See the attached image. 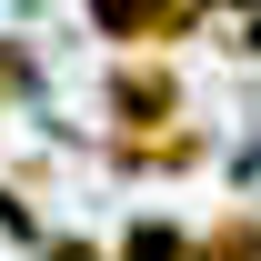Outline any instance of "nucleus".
Masks as SVG:
<instances>
[{"label": "nucleus", "instance_id": "f257e3e1", "mask_svg": "<svg viewBox=\"0 0 261 261\" xmlns=\"http://www.w3.org/2000/svg\"><path fill=\"white\" fill-rule=\"evenodd\" d=\"M100 111H111V141H141V130H171L181 121V70H171V50H141V61H111V91H100Z\"/></svg>", "mask_w": 261, "mask_h": 261}, {"label": "nucleus", "instance_id": "f03ea898", "mask_svg": "<svg viewBox=\"0 0 261 261\" xmlns=\"http://www.w3.org/2000/svg\"><path fill=\"white\" fill-rule=\"evenodd\" d=\"M81 10H91V31L121 40V50H181L211 0H81Z\"/></svg>", "mask_w": 261, "mask_h": 261}, {"label": "nucleus", "instance_id": "7ed1b4c3", "mask_svg": "<svg viewBox=\"0 0 261 261\" xmlns=\"http://www.w3.org/2000/svg\"><path fill=\"white\" fill-rule=\"evenodd\" d=\"M181 261H261V211H221L211 231H191Z\"/></svg>", "mask_w": 261, "mask_h": 261}, {"label": "nucleus", "instance_id": "20e7f679", "mask_svg": "<svg viewBox=\"0 0 261 261\" xmlns=\"http://www.w3.org/2000/svg\"><path fill=\"white\" fill-rule=\"evenodd\" d=\"M181 251H191V231H181V221H130L111 261H181Z\"/></svg>", "mask_w": 261, "mask_h": 261}, {"label": "nucleus", "instance_id": "39448f33", "mask_svg": "<svg viewBox=\"0 0 261 261\" xmlns=\"http://www.w3.org/2000/svg\"><path fill=\"white\" fill-rule=\"evenodd\" d=\"M40 261H111V251H100V241H81V231H61V241L40 231Z\"/></svg>", "mask_w": 261, "mask_h": 261}, {"label": "nucleus", "instance_id": "423d86ee", "mask_svg": "<svg viewBox=\"0 0 261 261\" xmlns=\"http://www.w3.org/2000/svg\"><path fill=\"white\" fill-rule=\"evenodd\" d=\"M0 231H10V241H40V221H31V201H20V191H0Z\"/></svg>", "mask_w": 261, "mask_h": 261}, {"label": "nucleus", "instance_id": "0eeeda50", "mask_svg": "<svg viewBox=\"0 0 261 261\" xmlns=\"http://www.w3.org/2000/svg\"><path fill=\"white\" fill-rule=\"evenodd\" d=\"M231 50H241V61H261V10H241V31H231Z\"/></svg>", "mask_w": 261, "mask_h": 261}, {"label": "nucleus", "instance_id": "6e6552de", "mask_svg": "<svg viewBox=\"0 0 261 261\" xmlns=\"http://www.w3.org/2000/svg\"><path fill=\"white\" fill-rule=\"evenodd\" d=\"M211 10H261V0H211Z\"/></svg>", "mask_w": 261, "mask_h": 261}]
</instances>
